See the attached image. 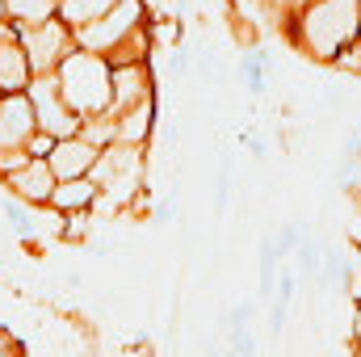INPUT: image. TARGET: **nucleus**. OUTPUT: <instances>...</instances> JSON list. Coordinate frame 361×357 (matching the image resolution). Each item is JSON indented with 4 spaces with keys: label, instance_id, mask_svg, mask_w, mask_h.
<instances>
[{
    "label": "nucleus",
    "instance_id": "f257e3e1",
    "mask_svg": "<svg viewBox=\"0 0 361 357\" xmlns=\"http://www.w3.org/2000/svg\"><path fill=\"white\" fill-rule=\"evenodd\" d=\"M286 34L307 59L332 63L341 55V47L361 34V0H311V4H298L286 17Z\"/></svg>",
    "mask_w": 361,
    "mask_h": 357
},
{
    "label": "nucleus",
    "instance_id": "f03ea898",
    "mask_svg": "<svg viewBox=\"0 0 361 357\" xmlns=\"http://www.w3.org/2000/svg\"><path fill=\"white\" fill-rule=\"evenodd\" d=\"M55 80L68 97V105L92 118V114H109L114 109V63L105 55H97L89 47H76L59 68H55Z\"/></svg>",
    "mask_w": 361,
    "mask_h": 357
},
{
    "label": "nucleus",
    "instance_id": "7ed1b4c3",
    "mask_svg": "<svg viewBox=\"0 0 361 357\" xmlns=\"http://www.w3.org/2000/svg\"><path fill=\"white\" fill-rule=\"evenodd\" d=\"M17 38L30 55V68L34 76L38 72H55L80 42H76V25L63 21L59 13L55 17H42V21H30V25H17Z\"/></svg>",
    "mask_w": 361,
    "mask_h": 357
},
{
    "label": "nucleus",
    "instance_id": "20e7f679",
    "mask_svg": "<svg viewBox=\"0 0 361 357\" xmlns=\"http://www.w3.org/2000/svg\"><path fill=\"white\" fill-rule=\"evenodd\" d=\"M139 25H147V0H114L97 21L76 30V42L89 47L97 55H109L114 47H122Z\"/></svg>",
    "mask_w": 361,
    "mask_h": 357
},
{
    "label": "nucleus",
    "instance_id": "39448f33",
    "mask_svg": "<svg viewBox=\"0 0 361 357\" xmlns=\"http://www.w3.org/2000/svg\"><path fill=\"white\" fill-rule=\"evenodd\" d=\"M30 101H34V118H38V131H51L55 139H68L80 131V114L68 105V97L59 89L55 72H38L30 80Z\"/></svg>",
    "mask_w": 361,
    "mask_h": 357
},
{
    "label": "nucleus",
    "instance_id": "423d86ee",
    "mask_svg": "<svg viewBox=\"0 0 361 357\" xmlns=\"http://www.w3.org/2000/svg\"><path fill=\"white\" fill-rule=\"evenodd\" d=\"M55 173H51V164H47V156H30L21 169H13V173H4L0 185L13 193V198H21V202H30L34 210H47V202H51V189H55Z\"/></svg>",
    "mask_w": 361,
    "mask_h": 357
},
{
    "label": "nucleus",
    "instance_id": "0eeeda50",
    "mask_svg": "<svg viewBox=\"0 0 361 357\" xmlns=\"http://www.w3.org/2000/svg\"><path fill=\"white\" fill-rule=\"evenodd\" d=\"M38 131L30 92H0V147H25Z\"/></svg>",
    "mask_w": 361,
    "mask_h": 357
},
{
    "label": "nucleus",
    "instance_id": "6e6552de",
    "mask_svg": "<svg viewBox=\"0 0 361 357\" xmlns=\"http://www.w3.org/2000/svg\"><path fill=\"white\" fill-rule=\"evenodd\" d=\"M152 59H130V63H114V109L109 114H122L147 97H156V85H152Z\"/></svg>",
    "mask_w": 361,
    "mask_h": 357
},
{
    "label": "nucleus",
    "instance_id": "1a4fd4ad",
    "mask_svg": "<svg viewBox=\"0 0 361 357\" xmlns=\"http://www.w3.org/2000/svg\"><path fill=\"white\" fill-rule=\"evenodd\" d=\"M97 156H101V147H92L85 135H68V139H55L47 164H51V173L59 181L63 177H89L92 164H97Z\"/></svg>",
    "mask_w": 361,
    "mask_h": 357
},
{
    "label": "nucleus",
    "instance_id": "9d476101",
    "mask_svg": "<svg viewBox=\"0 0 361 357\" xmlns=\"http://www.w3.org/2000/svg\"><path fill=\"white\" fill-rule=\"evenodd\" d=\"M97 198H101V185L92 177H63L55 181L47 206L55 214H76V210H97Z\"/></svg>",
    "mask_w": 361,
    "mask_h": 357
},
{
    "label": "nucleus",
    "instance_id": "9b49d317",
    "mask_svg": "<svg viewBox=\"0 0 361 357\" xmlns=\"http://www.w3.org/2000/svg\"><path fill=\"white\" fill-rule=\"evenodd\" d=\"M30 80H34V68H30L21 38H4L0 42V92H25Z\"/></svg>",
    "mask_w": 361,
    "mask_h": 357
},
{
    "label": "nucleus",
    "instance_id": "f8f14e48",
    "mask_svg": "<svg viewBox=\"0 0 361 357\" xmlns=\"http://www.w3.org/2000/svg\"><path fill=\"white\" fill-rule=\"evenodd\" d=\"M114 122H118V143L147 147V139H152V131H156V97H147V101H139V105L114 114Z\"/></svg>",
    "mask_w": 361,
    "mask_h": 357
},
{
    "label": "nucleus",
    "instance_id": "ddd939ff",
    "mask_svg": "<svg viewBox=\"0 0 361 357\" xmlns=\"http://www.w3.org/2000/svg\"><path fill=\"white\" fill-rule=\"evenodd\" d=\"M109 4H114V0H59V17H63V21H72V25L80 30V25L97 21Z\"/></svg>",
    "mask_w": 361,
    "mask_h": 357
},
{
    "label": "nucleus",
    "instance_id": "4468645a",
    "mask_svg": "<svg viewBox=\"0 0 361 357\" xmlns=\"http://www.w3.org/2000/svg\"><path fill=\"white\" fill-rule=\"evenodd\" d=\"M4 4H8V17L17 25H30V21H42V17L59 13V0H4Z\"/></svg>",
    "mask_w": 361,
    "mask_h": 357
},
{
    "label": "nucleus",
    "instance_id": "2eb2a0df",
    "mask_svg": "<svg viewBox=\"0 0 361 357\" xmlns=\"http://www.w3.org/2000/svg\"><path fill=\"white\" fill-rule=\"evenodd\" d=\"M30 202H21V198H13L8 193V202H4V219H8V227L21 236V240H34V223H30Z\"/></svg>",
    "mask_w": 361,
    "mask_h": 357
},
{
    "label": "nucleus",
    "instance_id": "dca6fc26",
    "mask_svg": "<svg viewBox=\"0 0 361 357\" xmlns=\"http://www.w3.org/2000/svg\"><path fill=\"white\" fill-rule=\"evenodd\" d=\"M227 198H231V156H223L219 173H214V214L227 210Z\"/></svg>",
    "mask_w": 361,
    "mask_h": 357
},
{
    "label": "nucleus",
    "instance_id": "f3484780",
    "mask_svg": "<svg viewBox=\"0 0 361 357\" xmlns=\"http://www.w3.org/2000/svg\"><path fill=\"white\" fill-rule=\"evenodd\" d=\"M332 68H336V72H349V76H361V34L353 42L341 47V55L332 59Z\"/></svg>",
    "mask_w": 361,
    "mask_h": 357
},
{
    "label": "nucleus",
    "instance_id": "a211bd4d",
    "mask_svg": "<svg viewBox=\"0 0 361 357\" xmlns=\"http://www.w3.org/2000/svg\"><path fill=\"white\" fill-rule=\"evenodd\" d=\"M240 72H244L248 89L261 92V89H265V72H269V59H265V55H248V59L240 63Z\"/></svg>",
    "mask_w": 361,
    "mask_h": 357
},
{
    "label": "nucleus",
    "instance_id": "6ab92c4d",
    "mask_svg": "<svg viewBox=\"0 0 361 357\" xmlns=\"http://www.w3.org/2000/svg\"><path fill=\"white\" fill-rule=\"evenodd\" d=\"M51 147H55V135H51V131H34L30 143H25L30 156H51Z\"/></svg>",
    "mask_w": 361,
    "mask_h": 357
},
{
    "label": "nucleus",
    "instance_id": "aec40b11",
    "mask_svg": "<svg viewBox=\"0 0 361 357\" xmlns=\"http://www.w3.org/2000/svg\"><path fill=\"white\" fill-rule=\"evenodd\" d=\"M8 353H21V345H17V341L0 328V357H8Z\"/></svg>",
    "mask_w": 361,
    "mask_h": 357
},
{
    "label": "nucleus",
    "instance_id": "412c9836",
    "mask_svg": "<svg viewBox=\"0 0 361 357\" xmlns=\"http://www.w3.org/2000/svg\"><path fill=\"white\" fill-rule=\"evenodd\" d=\"M4 38H17V21H0V42Z\"/></svg>",
    "mask_w": 361,
    "mask_h": 357
},
{
    "label": "nucleus",
    "instance_id": "4be33fe9",
    "mask_svg": "<svg viewBox=\"0 0 361 357\" xmlns=\"http://www.w3.org/2000/svg\"><path fill=\"white\" fill-rule=\"evenodd\" d=\"M269 4L281 13V17H290V8H294V0H269Z\"/></svg>",
    "mask_w": 361,
    "mask_h": 357
},
{
    "label": "nucleus",
    "instance_id": "5701e85b",
    "mask_svg": "<svg viewBox=\"0 0 361 357\" xmlns=\"http://www.w3.org/2000/svg\"><path fill=\"white\" fill-rule=\"evenodd\" d=\"M0 21H13V17H8V4H4V0H0Z\"/></svg>",
    "mask_w": 361,
    "mask_h": 357
},
{
    "label": "nucleus",
    "instance_id": "b1692460",
    "mask_svg": "<svg viewBox=\"0 0 361 357\" xmlns=\"http://www.w3.org/2000/svg\"><path fill=\"white\" fill-rule=\"evenodd\" d=\"M357 349H361V307H357Z\"/></svg>",
    "mask_w": 361,
    "mask_h": 357
},
{
    "label": "nucleus",
    "instance_id": "393cba45",
    "mask_svg": "<svg viewBox=\"0 0 361 357\" xmlns=\"http://www.w3.org/2000/svg\"><path fill=\"white\" fill-rule=\"evenodd\" d=\"M298 4H311V0H294V8H298Z\"/></svg>",
    "mask_w": 361,
    "mask_h": 357
}]
</instances>
